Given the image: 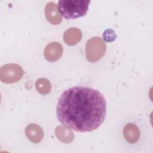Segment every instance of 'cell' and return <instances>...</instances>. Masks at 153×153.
I'll list each match as a JSON object with an SVG mask.
<instances>
[{
	"label": "cell",
	"mask_w": 153,
	"mask_h": 153,
	"mask_svg": "<svg viewBox=\"0 0 153 153\" xmlns=\"http://www.w3.org/2000/svg\"><path fill=\"white\" fill-rule=\"evenodd\" d=\"M23 75V70L17 64H7L0 69V79L5 83L16 82L22 78Z\"/></svg>",
	"instance_id": "obj_4"
},
{
	"label": "cell",
	"mask_w": 153,
	"mask_h": 153,
	"mask_svg": "<svg viewBox=\"0 0 153 153\" xmlns=\"http://www.w3.org/2000/svg\"><path fill=\"white\" fill-rule=\"evenodd\" d=\"M63 53L62 45L57 42L49 43L44 50V56L46 60L54 62L60 59Z\"/></svg>",
	"instance_id": "obj_5"
},
{
	"label": "cell",
	"mask_w": 153,
	"mask_h": 153,
	"mask_svg": "<svg viewBox=\"0 0 153 153\" xmlns=\"http://www.w3.org/2000/svg\"><path fill=\"white\" fill-rule=\"evenodd\" d=\"M45 15L47 20L53 25H58L62 22V16L57 5L53 2L47 3L45 7Z\"/></svg>",
	"instance_id": "obj_6"
},
{
	"label": "cell",
	"mask_w": 153,
	"mask_h": 153,
	"mask_svg": "<svg viewBox=\"0 0 153 153\" xmlns=\"http://www.w3.org/2000/svg\"><path fill=\"white\" fill-rule=\"evenodd\" d=\"M82 38L81 30L76 27L70 28L66 30L63 35V39L65 43L69 45H74L78 43Z\"/></svg>",
	"instance_id": "obj_9"
},
{
	"label": "cell",
	"mask_w": 153,
	"mask_h": 153,
	"mask_svg": "<svg viewBox=\"0 0 153 153\" xmlns=\"http://www.w3.org/2000/svg\"><path fill=\"white\" fill-rule=\"evenodd\" d=\"M35 87L38 92L41 94L45 95L50 92L51 85L47 79L39 78L36 81Z\"/></svg>",
	"instance_id": "obj_11"
},
{
	"label": "cell",
	"mask_w": 153,
	"mask_h": 153,
	"mask_svg": "<svg viewBox=\"0 0 153 153\" xmlns=\"http://www.w3.org/2000/svg\"><path fill=\"white\" fill-rule=\"evenodd\" d=\"M106 45L100 37L90 39L85 45V56L88 61L95 62L100 60L105 54Z\"/></svg>",
	"instance_id": "obj_3"
},
{
	"label": "cell",
	"mask_w": 153,
	"mask_h": 153,
	"mask_svg": "<svg viewBox=\"0 0 153 153\" xmlns=\"http://www.w3.org/2000/svg\"><path fill=\"white\" fill-rule=\"evenodd\" d=\"M90 3L89 0H60L58 3V8L64 18L74 19L87 14Z\"/></svg>",
	"instance_id": "obj_2"
},
{
	"label": "cell",
	"mask_w": 153,
	"mask_h": 153,
	"mask_svg": "<svg viewBox=\"0 0 153 153\" xmlns=\"http://www.w3.org/2000/svg\"><path fill=\"white\" fill-rule=\"evenodd\" d=\"M55 134L57 139L65 143H69L74 139V133L66 126H60L56 128Z\"/></svg>",
	"instance_id": "obj_10"
},
{
	"label": "cell",
	"mask_w": 153,
	"mask_h": 153,
	"mask_svg": "<svg viewBox=\"0 0 153 153\" xmlns=\"http://www.w3.org/2000/svg\"><path fill=\"white\" fill-rule=\"evenodd\" d=\"M59 121L78 132L91 131L104 121L106 103L97 90L87 87H74L65 90L56 107Z\"/></svg>",
	"instance_id": "obj_1"
},
{
	"label": "cell",
	"mask_w": 153,
	"mask_h": 153,
	"mask_svg": "<svg viewBox=\"0 0 153 153\" xmlns=\"http://www.w3.org/2000/svg\"><path fill=\"white\" fill-rule=\"evenodd\" d=\"M25 133L27 137L33 143L40 142L44 136V131L42 128L36 124H30L25 128Z\"/></svg>",
	"instance_id": "obj_7"
},
{
	"label": "cell",
	"mask_w": 153,
	"mask_h": 153,
	"mask_svg": "<svg viewBox=\"0 0 153 153\" xmlns=\"http://www.w3.org/2000/svg\"><path fill=\"white\" fill-rule=\"evenodd\" d=\"M103 36L104 38V39L108 42L114 41L117 37L115 32L112 29L106 30L103 33Z\"/></svg>",
	"instance_id": "obj_12"
},
{
	"label": "cell",
	"mask_w": 153,
	"mask_h": 153,
	"mask_svg": "<svg viewBox=\"0 0 153 153\" xmlns=\"http://www.w3.org/2000/svg\"><path fill=\"white\" fill-rule=\"evenodd\" d=\"M123 134L126 140L131 143H136L140 136V131L138 127L132 123L127 124L125 126Z\"/></svg>",
	"instance_id": "obj_8"
}]
</instances>
